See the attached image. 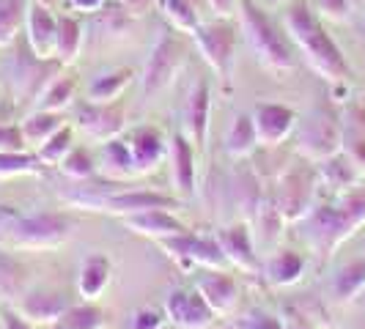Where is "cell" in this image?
I'll return each mask as SVG.
<instances>
[{"label":"cell","instance_id":"cell-36","mask_svg":"<svg viewBox=\"0 0 365 329\" xmlns=\"http://www.w3.org/2000/svg\"><path fill=\"white\" fill-rule=\"evenodd\" d=\"M28 0H0V47H11L25 28Z\"/></svg>","mask_w":365,"mask_h":329},{"label":"cell","instance_id":"cell-22","mask_svg":"<svg viewBox=\"0 0 365 329\" xmlns=\"http://www.w3.org/2000/svg\"><path fill=\"white\" fill-rule=\"evenodd\" d=\"M66 308L69 305L63 302V296L50 291H28L14 305V310L22 318H28L34 327H53L55 321H58V315L66 310Z\"/></svg>","mask_w":365,"mask_h":329},{"label":"cell","instance_id":"cell-38","mask_svg":"<svg viewBox=\"0 0 365 329\" xmlns=\"http://www.w3.org/2000/svg\"><path fill=\"white\" fill-rule=\"evenodd\" d=\"M44 164L36 154L28 151H0V179H17V176H34Z\"/></svg>","mask_w":365,"mask_h":329},{"label":"cell","instance_id":"cell-50","mask_svg":"<svg viewBox=\"0 0 365 329\" xmlns=\"http://www.w3.org/2000/svg\"><path fill=\"white\" fill-rule=\"evenodd\" d=\"M363 308H365V296H363Z\"/></svg>","mask_w":365,"mask_h":329},{"label":"cell","instance_id":"cell-15","mask_svg":"<svg viewBox=\"0 0 365 329\" xmlns=\"http://www.w3.org/2000/svg\"><path fill=\"white\" fill-rule=\"evenodd\" d=\"M55 33H58V19L53 17V9L41 6L36 0H28V14H25V38L28 47L41 61L55 58Z\"/></svg>","mask_w":365,"mask_h":329},{"label":"cell","instance_id":"cell-3","mask_svg":"<svg viewBox=\"0 0 365 329\" xmlns=\"http://www.w3.org/2000/svg\"><path fill=\"white\" fill-rule=\"evenodd\" d=\"M74 219L63 212L22 214L14 206L0 203V247L17 250H55L69 241Z\"/></svg>","mask_w":365,"mask_h":329},{"label":"cell","instance_id":"cell-32","mask_svg":"<svg viewBox=\"0 0 365 329\" xmlns=\"http://www.w3.org/2000/svg\"><path fill=\"white\" fill-rule=\"evenodd\" d=\"M74 83L72 74H55L53 80L47 83V88L38 93L36 110H47V113H63V110L72 105L74 99Z\"/></svg>","mask_w":365,"mask_h":329},{"label":"cell","instance_id":"cell-21","mask_svg":"<svg viewBox=\"0 0 365 329\" xmlns=\"http://www.w3.org/2000/svg\"><path fill=\"white\" fill-rule=\"evenodd\" d=\"M124 225L132 234L148 236L154 241L187 234V225L179 217H173L170 209H148V212H140V214H132V217H124Z\"/></svg>","mask_w":365,"mask_h":329},{"label":"cell","instance_id":"cell-5","mask_svg":"<svg viewBox=\"0 0 365 329\" xmlns=\"http://www.w3.org/2000/svg\"><path fill=\"white\" fill-rule=\"evenodd\" d=\"M184 58H187V50L173 33H160L157 36L154 47H151V55L146 61L143 77H140L146 99H157L160 93H165L176 83V77H179L184 66Z\"/></svg>","mask_w":365,"mask_h":329},{"label":"cell","instance_id":"cell-24","mask_svg":"<svg viewBox=\"0 0 365 329\" xmlns=\"http://www.w3.org/2000/svg\"><path fill=\"white\" fill-rule=\"evenodd\" d=\"M31 277L28 269L11 256V250L0 247V302L3 305H17L25 293L31 291Z\"/></svg>","mask_w":365,"mask_h":329},{"label":"cell","instance_id":"cell-41","mask_svg":"<svg viewBox=\"0 0 365 329\" xmlns=\"http://www.w3.org/2000/svg\"><path fill=\"white\" fill-rule=\"evenodd\" d=\"M0 151H28L19 124H0Z\"/></svg>","mask_w":365,"mask_h":329},{"label":"cell","instance_id":"cell-51","mask_svg":"<svg viewBox=\"0 0 365 329\" xmlns=\"http://www.w3.org/2000/svg\"><path fill=\"white\" fill-rule=\"evenodd\" d=\"M274 3H280V0H274Z\"/></svg>","mask_w":365,"mask_h":329},{"label":"cell","instance_id":"cell-40","mask_svg":"<svg viewBox=\"0 0 365 329\" xmlns=\"http://www.w3.org/2000/svg\"><path fill=\"white\" fill-rule=\"evenodd\" d=\"M234 329H286L283 327V321L272 315V313H247V315H242Z\"/></svg>","mask_w":365,"mask_h":329},{"label":"cell","instance_id":"cell-29","mask_svg":"<svg viewBox=\"0 0 365 329\" xmlns=\"http://www.w3.org/2000/svg\"><path fill=\"white\" fill-rule=\"evenodd\" d=\"M258 146V135L256 124H253V115H237L234 124L225 132V151L231 160H245L250 157Z\"/></svg>","mask_w":365,"mask_h":329},{"label":"cell","instance_id":"cell-19","mask_svg":"<svg viewBox=\"0 0 365 329\" xmlns=\"http://www.w3.org/2000/svg\"><path fill=\"white\" fill-rule=\"evenodd\" d=\"M127 143L129 151H132V162H135V173L138 176H146L151 170H157V164L168 157V146H165L163 135L151 127L132 129Z\"/></svg>","mask_w":365,"mask_h":329},{"label":"cell","instance_id":"cell-46","mask_svg":"<svg viewBox=\"0 0 365 329\" xmlns=\"http://www.w3.org/2000/svg\"><path fill=\"white\" fill-rule=\"evenodd\" d=\"M206 3H209V9L217 14V19H231L234 11H237L239 0H206Z\"/></svg>","mask_w":365,"mask_h":329},{"label":"cell","instance_id":"cell-52","mask_svg":"<svg viewBox=\"0 0 365 329\" xmlns=\"http://www.w3.org/2000/svg\"><path fill=\"white\" fill-rule=\"evenodd\" d=\"M0 329H3V327H0Z\"/></svg>","mask_w":365,"mask_h":329},{"label":"cell","instance_id":"cell-37","mask_svg":"<svg viewBox=\"0 0 365 329\" xmlns=\"http://www.w3.org/2000/svg\"><path fill=\"white\" fill-rule=\"evenodd\" d=\"M72 137H74L72 127H61L53 137H47V140L36 148L38 162L44 164V167H58V164L63 162V157L74 148Z\"/></svg>","mask_w":365,"mask_h":329},{"label":"cell","instance_id":"cell-20","mask_svg":"<svg viewBox=\"0 0 365 329\" xmlns=\"http://www.w3.org/2000/svg\"><path fill=\"white\" fill-rule=\"evenodd\" d=\"M168 162H170V182L179 195L195 192V148L187 135H173L168 146Z\"/></svg>","mask_w":365,"mask_h":329},{"label":"cell","instance_id":"cell-34","mask_svg":"<svg viewBox=\"0 0 365 329\" xmlns=\"http://www.w3.org/2000/svg\"><path fill=\"white\" fill-rule=\"evenodd\" d=\"M132 80L129 69H113L99 77H93V83L88 85V102H99V105H108V102H118L124 88Z\"/></svg>","mask_w":365,"mask_h":329},{"label":"cell","instance_id":"cell-10","mask_svg":"<svg viewBox=\"0 0 365 329\" xmlns=\"http://www.w3.org/2000/svg\"><path fill=\"white\" fill-rule=\"evenodd\" d=\"M160 247L170 258L182 261L187 266H201V269H220V272H228L231 263L222 253L217 239L212 236H195V234H179V236H168L160 239Z\"/></svg>","mask_w":365,"mask_h":329},{"label":"cell","instance_id":"cell-17","mask_svg":"<svg viewBox=\"0 0 365 329\" xmlns=\"http://www.w3.org/2000/svg\"><path fill=\"white\" fill-rule=\"evenodd\" d=\"M253 124H256V135L261 146H277L292 135L294 124H297V113L286 105H258L253 110Z\"/></svg>","mask_w":365,"mask_h":329},{"label":"cell","instance_id":"cell-47","mask_svg":"<svg viewBox=\"0 0 365 329\" xmlns=\"http://www.w3.org/2000/svg\"><path fill=\"white\" fill-rule=\"evenodd\" d=\"M121 6L127 9L129 17L138 19V17H143V14H148V11H151L154 0H121Z\"/></svg>","mask_w":365,"mask_h":329},{"label":"cell","instance_id":"cell-26","mask_svg":"<svg viewBox=\"0 0 365 329\" xmlns=\"http://www.w3.org/2000/svg\"><path fill=\"white\" fill-rule=\"evenodd\" d=\"M83 41H86V33H83V25L74 17L63 14L58 17V33H55V61L61 66H69L77 61V55L83 50Z\"/></svg>","mask_w":365,"mask_h":329},{"label":"cell","instance_id":"cell-16","mask_svg":"<svg viewBox=\"0 0 365 329\" xmlns=\"http://www.w3.org/2000/svg\"><path fill=\"white\" fill-rule=\"evenodd\" d=\"M195 291L206 299V305L215 310V315L234 313L239 302L237 280L228 272H220V269H203V274H198V280H195Z\"/></svg>","mask_w":365,"mask_h":329},{"label":"cell","instance_id":"cell-49","mask_svg":"<svg viewBox=\"0 0 365 329\" xmlns=\"http://www.w3.org/2000/svg\"><path fill=\"white\" fill-rule=\"evenodd\" d=\"M36 3H41V6H47V9H53L58 0H36Z\"/></svg>","mask_w":365,"mask_h":329},{"label":"cell","instance_id":"cell-7","mask_svg":"<svg viewBox=\"0 0 365 329\" xmlns=\"http://www.w3.org/2000/svg\"><path fill=\"white\" fill-rule=\"evenodd\" d=\"M297 151L308 162H324L344 151V127L324 108H316L297 135Z\"/></svg>","mask_w":365,"mask_h":329},{"label":"cell","instance_id":"cell-1","mask_svg":"<svg viewBox=\"0 0 365 329\" xmlns=\"http://www.w3.org/2000/svg\"><path fill=\"white\" fill-rule=\"evenodd\" d=\"M360 225H365V187L354 184L338 192L335 203H324L302 219V239L319 258H329Z\"/></svg>","mask_w":365,"mask_h":329},{"label":"cell","instance_id":"cell-9","mask_svg":"<svg viewBox=\"0 0 365 329\" xmlns=\"http://www.w3.org/2000/svg\"><path fill=\"white\" fill-rule=\"evenodd\" d=\"M83 206L88 209H99V212H110L118 217H132L148 209H179V198L165 195L157 189H115V192H99L93 198H83Z\"/></svg>","mask_w":365,"mask_h":329},{"label":"cell","instance_id":"cell-48","mask_svg":"<svg viewBox=\"0 0 365 329\" xmlns=\"http://www.w3.org/2000/svg\"><path fill=\"white\" fill-rule=\"evenodd\" d=\"M69 3V9H74V11H99L108 0H66Z\"/></svg>","mask_w":365,"mask_h":329},{"label":"cell","instance_id":"cell-28","mask_svg":"<svg viewBox=\"0 0 365 329\" xmlns=\"http://www.w3.org/2000/svg\"><path fill=\"white\" fill-rule=\"evenodd\" d=\"M319 182H324L335 192H346L357 184V167L351 162V157L338 151L335 157H329L324 162H319Z\"/></svg>","mask_w":365,"mask_h":329},{"label":"cell","instance_id":"cell-30","mask_svg":"<svg viewBox=\"0 0 365 329\" xmlns=\"http://www.w3.org/2000/svg\"><path fill=\"white\" fill-rule=\"evenodd\" d=\"M61 127H66V124H63V115H61V113H47V110H34V113L19 124L28 148H38L47 137H53Z\"/></svg>","mask_w":365,"mask_h":329},{"label":"cell","instance_id":"cell-42","mask_svg":"<svg viewBox=\"0 0 365 329\" xmlns=\"http://www.w3.org/2000/svg\"><path fill=\"white\" fill-rule=\"evenodd\" d=\"M316 9L322 17H327L329 22H344L349 17L351 0H316Z\"/></svg>","mask_w":365,"mask_h":329},{"label":"cell","instance_id":"cell-14","mask_svg":"<svg viewBox=\"0 0 365 329\" xmlns=\"http://www.w3.org/2000/svg\"><path fill=\"white\" fill-rule=\"evenodd\" d=\"M222 253L228 258L231 266H237L239 272L256 274L261 269L258 263V253H256V241H253V231L247 222H234V225H225L220 228L217 236Z\"/></svg>","mask_w":365,"mask_h":329},{"label":"cell","instance_id":"cell-43","mask_svg":"<svg viewBox=\"0 0 365 329\" xmlns=\"http://www.w3.org/2000/svg\"><path fill=\"white\" fill-rule=\"evenodd\" d=\"M165 318L160 310L154 308H140V310L132 315V324L127 329H163Z\"/></svg>","mask_w":365,"mask_h":329},{"label":"cell","instance_id":"cell-44","mask_svg":"<svg viewBox=\"0 0 365 329\" xmlns=\"http://www.w3.org/2000/svg\"><path fill=\"white\" fill-rule=\"evenodd\" d=\"M280 321H283V327L286 329H322L319 324H313L311 315L302 313L299 308H286L283 315H280Z\"/></svg>","mask_w":365,"mask_h":329},{"label":"cell","instance_id":"cell-8","mask_svg":"<svg viewBox=\"0 0 365 329\" xmlns=\"http://www.w3.org/2000/svg\"><path fill=\"white\" fill-rule=\"evenodd\" d=\"M203 61L222 77L225 83H231L234 77V61H237V31L228 19H212L201 22L198 31L192 33Z\"/></svg>","mask_w":365,"mask_h":329},{"label":"cell","instance_id":"cell-13","mask_svg":"<svg viewBox=\"0 0 365 329\" xmlns=\"http://www.w3.org/2000/svg\"><path fill=\"white\" fill-rule=\"evenodd\" d=\"M165 315L179 329H206L215 321V310L206 305V299L201 293L184 291V288H176V291L168 293Z\"/></svg>","mask_w":365,"mask_h":329},{"label":"cell","instance_id":"cell-23","mask_svg":"<svg viewBox=\"0 0 365 329\" xmlns=\"http://www.w3.org/2000/svg\"><path fill=\"white\" fill-rule=\"evenodd\" d=\"M96 170L110 179V182H127L135 173V162H132V151H129V143L115 137V140H108L99 148V160H96Z\"/></svg>","mask_w":365,"mask_h":329},{"label":"cell","instance_id":"cell-45","mask_svg":"<svg viewBox=\"0 0 365 329\" xmlns=\"http://www.w3.org/2000/svg\"><path fill=\"white\" fill-rule=\"evenodd\" d=\"M0 327L3 329H38V327H34L28 318H22L14 308H9V310L0 313Z\"/></svg>","mask_w":365,"mask_h":329},{"label":"cell","instance_id":"cell-35","mask_svg":"<svg viewBox=\"0 0 365 329\" xmlns=\"http://www.w3.org/2000/svg\"><path fill=\"white\" fill-rule=\"evenodd\" d=\"M154 3L160 6L163 17L173 25V31L190 33V36L198 31L201 19H198V9L192 0H154Z\"/></svg>","mask_w":365,"mask_h":329},{"label":"cell","instance_id":"cell-25","mask_svg":"<svg viewBox=\"0 0 365 329\" xmlns=\"http://www.w3.org/2000/svg\"><path fill=\"white\" fill-rule=\"evenodd\" d=\"M110 277H113V263L108 256H88L80 266L77 274V291L86 302H96L105 288L110 286Z\"/></svg>","mask_w":365,"mask_h":329},{"label":"cell","instance_id":"cell-2","mask_svg":"<svg viewBox=\"0 0 365 329\" xmlns=\"http://www.w3.org/2000/svg\"><path fill=\"white\" fill-rule=\"evenodd\" d=\"M286 33L292 36L297 50L308 61L313 72L324 77L327 83H346L349 80V63L335 38L329 36L322 25L319 14L313 11L308 3H294L286 11Z\"/></svg>","mask_w":365,"mask_h":329},{"label":"cell","instance_id":"cell-39","mask_svg":"<svg viewBox=\"0 0 365 329\" xmlns=\"http://www.w3.org/2000/svg\"><path fill=\"white\" fill-rule=\"evenodd\" d=\"M58 167H61V173H63L66 179H72V182H86V179H91L93 173H96L93 157L88 151H83V148H72Z\"/></svg>","mask_w":365,"mask_h":329},{"label":"cell","instance_id":"cell-33","mask_svg":"<svg viewBox=\"0 0 365 329\" xmlns=\"http://www.w3.org/2000/svg\"><path fill=\"white\" fill-rule=\"evenodd\" d=\"M47 329H105V313L93 302L83 305H69L66 310L58 315L53 327Z\"/></svg>","mask_w":365,"mask_h":329},{"label":"cell","instance_id":"cell-31","mask_svg":"<svg viewBox=\"0 0 365 329\" xmlns=\"http://www.w3.org/2000/svg\"><path fill=\"white\" fill-rule=\"evenodd\" d=\"M365 291V258H354L344 263L335 280H332V293L338 302H351Z\"/></svg>","mask_w":365,"mask_h":329},{"label":"cell","instance_id":"cell-12","mask_svg":"<svg viewBox=\"0 0 365 329\" xmlns=\"http://www.w3.org/2000/svg\"><path fill=\"white\" fill-rule=\"evenodd\" d=\"M55 74H58V63L36 58L31 47H28V53L14 55L11 63H9V77H11L14 91L22 93V96H31L34 102L38 99V93L47 88V83Z\"/></svg>","mask_w":365,"mask_h":329},{"label":"cell","instance_id":"cell-6","mask_svg":"<svg viewBox=\"0 0 365 329\" xmlns=\"http://www.w3.org/2000/svg\"><path fill=\"white\" fill-rule=\"evenodd\" d=\"M316 187H319V170H313L308 164H294L280 176L274 206L283 222H302L311 214Z\"/></svg>","mask_w":365,"mask_h":329},{"label":"cell","instance_id":"cell-18","mask_svg":"<svg viewBox=\"0 0 365 329\" xmlns=\"http://www.w3.org/2000/svg\"><path fill=\"white\" fill-rule=\"evenodd\" d=\"M209 110H212V93L209 83L198 80L192 85V91L187 96L184 105V135L190 137V143L195 148L206 146V135H209Z\"/></svg>","mask_w":365,"mask_h":329},{"label":"cell","instance_id":"cell-11","mask_svg":"<svg viewBox=\"0 0 365 329\" xmlns=\"http://www.w3.org/2000/svg\"><path fill=\"white\" fill-rule=\"evenodd\" d=\"M77 127L86 137H91L93 143H108L115 140L124 127H127V113L121 102H108V105H99V102H86L77 110Z\"/></svg>","mask_w":365,"mask_h":329},{"label":"cell","instance_id":"cell-27","mask_svg":"<svg viewBox=\"0 0 365 329\" xmlns=\"http://www.w3.org/2000/svg\"><path fill=\"white\" fill-rule=\"evenodd\" d=\"M264 272H267V280L272 286L286 288V286H294L302 277V272H305V258L299 256V253H294V250H277L267 261Z\"/></svg>","mask_w":365,"mask_h":329},{"label":"cell","instance_id":"cell-4","mask_svg":"<svg viewBox=\"0 0 365 329\" xmlns=\"http://www.w3.org/2000/svg\"><path fill=\"white\" fill-rule=\"evenodd\" d=\"M237 9L239 19H242V33L247 38V44H250V50H253L258 63L264 69L277 74L292 72L294 66H297L292 47L286 44V38L277 33V28L269 22V17L258 9L253 0H239Z\"/></svg>","mask_w":365,"mask_h":329}]
</instances>
